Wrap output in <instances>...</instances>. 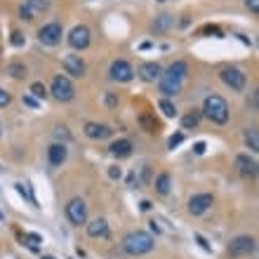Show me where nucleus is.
<instances>
[{
    "mask_svg": "<svg viewBox=\"0 0 259 259\" xmlns=\"http://www.w3.org/2000/svg\"><path fill=\"white\" fill-rule=\"evenodd\" d=\"M245 142L250 146L252 151H259V134H257V127H248L245 132Z\"/></svg>",
    "mask_w": 259,
    "mask_h": 259,
    "instance_id": "obj_25",
    "label": "nucleus"
},
{
    "mask_svg": "<svg viewBox=\"0 0 259 259\" xmlns=\"http://www.w3.org/2000/svg\"><path fill=\"white\" fill-rule=\"evenodd\" d=\"M139 76H142L146 83L161 81V76H163L161 64H158V62H146V64H142V69H139Z\"/></svg>",
    "mask_w": 259,
    "mask_h": 259,
    "instance_id": "obj_17",
    "label": "nucleus"
},
{
    "mask_svg": "<svg viewBox=\"0 0 259 259\" xmlns=\"http://www.w3.org/2000/svg\"><path fill=\"white\" fill-rule=\"evenodd\" d=\"M69 45L73 50H85L89 47V28L87 26H73L71 33H69Z\"/></svg>",
    "mask_w": 259,
    "mask_h": 259,
    "instance_id": "obj_13",
    "label": "nucleus"
},
{
    "mask_svg": "<svg viewBox=\"0 0 259 259\" xmlns=\"http://www.w3.org/2000/svg\"><path fill=\"white\" fill-rule=\"evenodd\" d=\"M85 226H87V236H89V238H104V241H106L108 236H111L108 222L104 219V217H97V219L87 222Z\"/></svg>",
    "mask_w": 259,
    "mask_h": 259,
    "instance_id": "obj_15",
    "label": "nucleus"
},
{
    "mask_svg": "<svg viewBox=\"0 0 259 259\" xmlns=\"http://www.w3.org/2000/svg\"><path fill=\"white\" fill-rule=\"evenodd\" d=\"M108 76H111V81L116 83H130L134 78V69L125 59H116L111 64V69H108Z\"/></svg>",
    "mask_w": 259,
    "mask_h": 259,
    "instance_id": "obj_10",
    "label": "nucleus"
},
{
    "mask_svg": "<svg viewBox=\"0 0 259 259\" xmlns=\"http://www.w3.org/2000/svg\"><path fill=\"white\" fill-rule=\"evenodd\" d=\"M203 151H205V144L198 142V144H196V153H203Z\"/></svg>",
    "mask_w": 259,
    "mask_h": 259,
    "instance_id": "obj_40",
    "label": "nucleus"
},
{
    "mask_svg": "<svg viewBox=\"0 0 259 259\" xmlns=\"http://www.w3.org/2000/svg\"><path fill=\"white\" fill-rule=\"evenodd\" d=\"M12 104V97H9V92H5V89L0 87V108H5Z\"/></svg>",
    "mask_w": 259,
    "mask_h": 259,
    "instance_id": "obj_30",
    "label": "nucleus"
},
{
    "mask_svg": "<svg viewBox=\"0 0 259 259\" xmlns=\"http://www.w3.org/2000/svg\"><path fill=\"white\" fill-rule=\"evenodd\" d=\"M196 241L200 243V248H203V250H210V245L205 243V238H203V236H196Z\"/></svg>",
    "mask_w": 259,
    "mask_h": 259,
    "instance_id": "obj_39",
    "label": "nucleus"
},
{
    "mask_svg": "<svg viewBox=\"0 0 259 259\" xmlns=\"http://www.w3.org/2000/svg\"><path fill=\"white\" fill-rule=\"evenodd\" d=\"M212 205H215V196L212 193H196V196L188 198V212L191 215H205Z\"/></svg>",
    "mask_w": 259,
    "mask_h": 259,
    "instance_id": "obj_11",
    "label": "nucleus"
},
{
    "mask_svg": "<svg viewBox=\"0 0 259 259\" xmlns=\"http://www.w3.org/2000/svg\"><path fill=\"white\" fill-rule=\"evenodd\" d=\"M83 132H85V137H89V139H97V142H101V139H108L111 134H113V130L108 125H101V123H85L83 125Z\"/></svg>",
    "mask_w": 259,
    "mask_h": 259,
    "instance_id": "obj_14",
    "label": "nucleus"
},
{
    "mask_svg": "<svg viewBox=\"0 0 259 259\" xmlns=\"http://www.w3.org/2000/svg\"><path fill=\"white\" fill-rule=\"evenodd\" d=\"M19 17L31 21V19H33V9H31V5H21V7H19Z\"/></svg>",
    "mask_w": 259,
    "mask_h": 259,
    "instance_id": "obj_28",
    "label": "nucleus"
},
{
    "mask_svg": "<svg viewBox=\"0 0 259 259\" xmlns=\"http://www.w3.org/2000/svg\"><path fill=\"white\" fill-rule=\"evenodd\" d=\"M188 73V64L186 62H174L168 66V71H163L161 76V92L163 97H174L181 92V83Z\"/></svg>",
    "mask_w": 259,
    "mask_h": 259,
    "instance_id": "obj_1",
    "label": "nucleus"
},
{
    "mask_svg": "<svg viewBox=\"0 0 259 259\" xmlns=\"http://www.w3.org/2000/svg\"><path fill=\"white\" fill-rule=\"evenodd\" d=\"M31 94H33V97H36V99H45V97H47V94H50V92H47V87H45L43 83H40V81H36V83H33V85H31Z\"/></svg>",
    "mask_w": 259,
    "mask_h": 259,
    "instance_id": "obj_26",
    "label": "nucleus"
},
{
    "mask_svg": "<svg viewBox=\"0 0 259 259\" xmlns=\"http://www.w3.org/2000/svg\"><path fill=\"white\" fill-rule=\"evenodd\" d=\"M17 191L21 193V196H26L33 205H36V198H33V193H31V188H28V184H17Z\"/></svg>",
    "mask_w": 259,
    "mask_h": 259,
    "instance_id": "obj_27",
    "label": "nucleus"
},
{
    "mask_svg": "<svg viewBox=\"0 0 259 259\" xmlns=\"http://www.w3.org/2000/svg\"><path fill=\"white\" fill-rule=\"evenodd\" d=\"M62 66L71 78H83L87 73V64H85V59H83L81 54H66L62 59Z\"/></svg>",
    "mask_w": 259,
    "mask_h": 259,
    "instance_id": "obj_9",
    "label": "nucleus"
},
{
    "mask_svg": "<svg viewBox=\"0 0 259 259\" xmlns=\"http://www.w3.org/2000/svg\"><path fill=\"white\" fill-rule=\"evenodd\" d=\"M24 43H26V40H24L21 33H12V45H14V47H21Z\"/></svg>",
    "mask_w": 259,
    "mask_h": 259,
    "instance_id": "obj_35",
    "label": "nucleus"
},
{
    "mask_svg": "<svg viewBox=\"0 0 259 259\" xmlns=\"http://www.w3.org/2000/svg\"><path fill=\"white\" fill-rule=\"evenodd\" d=\"M0 219H5V217H2V212H0Z\"/></svg>",
    "mask_w": 259,
    "mask_h": 259,
    "instance_id": "obj_42",
    "label": "nucleus"
},
{
    "mask_svg": "<svg viewBox=\"0 0 259 259\" xmlns=\"http://www.w3.org/2000/svg\"><path fill=\"white\" fill-rule=\"evenodd\" d=\"M24 241H31V248L36 250V243H43V238H40L38 233H26V236H24Z\"/></svg>",
    "mask_w": 259,
    "mask_h": 259,
    "instance_id": "obj_32",
    "label": "nucleus"
},
{
    "mask_svg": "<svg viewBox=\"0 0 259 259\" xmlns=\"http://www.w3.org/2000/svg\"><path fill=\"white\" fill-rule=\"evenodd\" d=\"M181 142H184V134H172L170 142H168V146H170V149H174V146H179Z\"/></svg>",
    "mask_w": 259,
    "mask_h": 259,
    "instance_id": "obj_33",
    "label": "nucleus"
},
{
    "mask_svg": "<svg viewBox=\"0 0 259 259\" xmlns=\"http://www.w3.org/2000/svg\"><path fill=\"white\" fill-rule=\"evenodd\" d=\"M62 36H64V28L59 21H50V24H45L40 31H38V40L47 47H54V45L62 43Z\"/></svg>",
    "mask_w": 259,
    "mask_h": 259,
    "instance_id": "obj_8",
    "label": "nucleus"
},
{
    "mask_svg": "<svg viewBox=\"0 0 259 259\" xmlns=\"http://www.w3.org/2000/svg\"><path fill=\"white\" fill-rule=\"evenodd\" d=\"M236 168H238V172L243 177H257V161L250 158V156H245V153L236 156Z\"/></svg>",
    "mask_w": 259,
    "mask_h": 259,
    "instance_id": "obj_16",
    "label": "nucleus"
},
{
    "mask_svg": "<svg viewBox=\"0 0 259 259\" xmlns=\"http://www.w3.org/2000/svg\"><path fill=\"white\" fill-rule=\"evenodd\" d=\"M153 245H156L153 243V236L146 231H132L123 238V250L127 255H132V257H142L146 252H151Z\"/></svg>",
    "mask_w": 259,
    "mask_h": 259,
    "instance_id": "obj_2",
    "label": "nucleus"
},
{
    "mask_svg": "<svg viewBox=\"0 0 259 259\" xmlns=\"http://www.w3.org/2000/svg\"><path fill=\"white\" fill-rule=\"evenodd\" d=\"M170 186H172V177L168 172H163V174L156 177V191H158V193H163V196L170 193Z\"/></svg>",
    "mask_w": 259,
    "mask_h": 259,
    "instance_id": "obj_21",
    "label": "nucleus"
},
{
    "mask_svg": "<svg viewBox=\"0 0 259 259\" xmlns=\"http://www.w3.org/2000/svg\"><path fill=\"white\" fill-rule=\"evenodd\" d=\"M139 125H142L144 132H149V134H156L161 130V123H158L151 113H142V116H139Z\"/></svg>",
    "mask_w": 259,
    "mask_h": 259,
    "instance_id": "obj_20",
    "label": "nucleus"
},
{
    "mask_svg": "<svg viewBox=\"0 0 259 259\" xmlns=\"http://www.w3.org/2000/svg\"><path fill=\"white\" fill-rule=\"evenodd\" d=\"M54 134H57V137H62V139H71V132H69V130H66L64 125H57V127H54Z\"/></svg>",
    "mask_w": 259,
    "mask_h": 259,
    "instance_id": "obj_31",
    "label": "nucleus"
},
{
    "mask_svg": "<svg viewBox=\"0 0 259 259\" xmlns=\"http://www.w3.org/2000/svg\"><path fill=\"white\" fill-rule=\"evenodd\" d=\"M50 94H52L57 101H71V99L76 97V89H73V83L69 81L66 76H54Z\"/></svg>",
    "mask_w": 259,
    "mask_h": 259,
    "instance_id": "obj_5",
    "label": "nucleus"
},
{
    "mask_svg": "<svg viewBox=\"0 0 259 259\" xmlns=\"http://www.w3.org/2000/svg\"><path fill=\"white\" fill-rule=\"evenodd\" d=\"M257 250V241L255 236H236L231 243H229V255L231 257H250Z\"/></svg>",
    "mask_w": 259,
    "mask_h": 259,
    "instance_id": "obj_4",
    "label": "nucleus"
},
{
    "mask_svg": "<svg viewBox=\"0 0 259 259\" xmlns=\"http://www.w3.org/2000/svg\"><path fill=\"white\" fill-rule=\"evenodd\" d=\"M24 104H26V106H33V108L38 106V101L33 97H24Z\"/></svg>",
    "mask_w": 259,
    "mask_h": 259,
    "instance_id": "obj_38",
    "label": "nucleus"
},
{
    "mask_svg": "<svg viewBox=\"0 0 259 259\" xmlns=\"http://www.w3.org/2000/svg\"><path fill=\"white\" fill-rule=\"evenodd\" d=\"M28 5H33L38 9H47L50 7V0H28Z\"/></svg>",
    "mask_w": 259,
    "mask_h": 259,
    "instance_id": "obj_34",
    "label": "nucleus"
},
{
    "mask_svg": "<svg viewBox=\"0 0 259 259\" xmlns=\"http://www.w3.org/2000/svg\"><path fill=\"white\" fill-rule=\"evenodd\" d=\"M7 73H9V78L21 81V78H26V66L21 62H12V64H7Z\"/></svg>",
    "mask_w": 259,
    "mask_h": 259,
    "instance_id": "obj_22",
    "label": "nucleus"
},
{
    "mask_svg": "<svg viewBox=\"0 0 259 259\" xmlns=\"http://www.w3.org/2000/svg\"><path fill=\"white\" fill-rule=\"evenodd\" d=\"M245 5L252 9V14H257L259 12V0H245Z\"/></svg>",
    "mask_w": 259,
    "mask_h": 259,
    "instance_id": "obj_36",
    "label": "nucleus"
},
{
    "mask_svg": "<svg viewBox=\"0 0 259 259\" xmlns=\"http://www.w3.org/2000/svg\"><path fill=\"white\" fill-rule=\"evenodd\" d=\"M69 158V149H66V144L64 142H54L50 144V149H47V161L52 168H62L64 163Z\"/></svg>",
    "mask_w": 259,
    "mask_h": 259,
    "instance_id": "obj_12",
    "label": "nucleus"
},
{
    "mask_svg": "<svg viewBox=\"0 0 259 259\" xmlns=\"http://www.w3.org/2000/svg\"><path fill=\"white\" fill-rule=\"evenodd\" d=\"M0 137H2V123H0Z\"/></svg>",
    "mask_w": 259,
    "mask_h": 259,
    "instance_id": "obj_41",
    "label": "nucleus"
},
{
    "mask_svg": "<svg viewBox=\"0 0 259 259\" xmlns=\"http://www.w3.org/2000/svg\"><path fill=\"white\" fill-rule=\"evenodd\" d=\"M66 217L73 226H81V224H87V205L83 198H71L66 203Z\"/></svg>",
    "mask_w": 259,
    "mask_h": 259,
    "instance_id": "obj_7",
    "label": "nucleus"
},
{
    "mask_svg": "<svg viewBox=\"0 0 259 259\" xmlns=\"http://www.w3.org/2000/svg\"><path fill=\"white\" fill-rule=\"evenodd\" d=\"M43 259H54V257H43Z\"/></svg>",
    "mask_w": 259,
    "mask_h": 259,
    "instance_id": "obj_43",
    "label": "nucleus"
},
{
    "mask_svg": "<svg viewBox=\"0 0 259 259\" xmlns=\"http://www.w3.org/2000/svg\"><path fill=\"white\" fill-rule=\"evenodd\" d=\"M219 78H222L224 85L231 87L233 92H243V89H245V83H248L245 73H243L241 69H236V66H226V69H222V71H219Z\"/></svg>",
    "mask_w": 259,
    "mask_h": 259,
    "instance_id": "obj_6",
    "label": "nucleus"
},
{
    "mask_svg": "<svg viewBox=\"0 0 259 259\" xmlns=\"http://www.w3.org/2000/svg\"><path fill=\"white\" fill-rule=\"evenodd\" d=\"M161 2H163V0H161Z\"/></svg>",
    "mask_w": 259,
    "mask_h": 259,
    "instance_id": "obj_44",
    "label": "nucleus"
},
{
    "mask_svg": "<svg viewBox=\"0 0 259 259\" xmlns=\"http://www.w3.org/2000/svg\"><path fill=\"white\" fill-rule=\"evenodd\" d=\"M203 116L207 120H212L217 125H224V123H229V116H231V111H229V104H226V99H222L219 94H210L205 99V104H203Z\"/></svg>",
    "mask_w": 259,
    "mask_h": 259,
    "instance_id": "obj_3",
    "label": "nucleus"
},
{
    "mask_svg": "<svg viewBox=\"0 0 259 259\" xmlns=\"http://www.w3.org/2000/svg\"><path fill=\"white\" fill-rule=\"evenodd\" d=\"M108 151L116 158H127V156H132V142L130 139H118V142H113L108 146Z\"/></svg>",
    "mask_w": 259,
    "mask_h": 259,
    "instance_id": "obj_19",
    "label": "nucleus"
},
{
    "mask_svg": "<svg viewBox=\"0 0 259 259\" xmlns=\"http://www.w3.org/2000/svg\"><path fill=\"white\" fill-rule=\"evenodd\" d=\"M104 101H106L108 108H116L118 106V97L113 94V92H106V94H104Z\"/></svg>",
    "mask_w": 259,
    "mask_h": 259,
    "instance_id": "obj_29",
    "label": "nucleus"
},
{
    "mask_svg": "<svg viewBox=\"0 0 259 259\" xmlns=\"http://www.w3.org/2000/svg\"><path fill=\"white\" fill-rule=\"evenodd\" d=\"M120 174H123L120 168H111V170H108V177H111V179H120Z\"/></svg>",
    "mask_w": 259,
    "mask_h": 259,
    "instance_id": "obj_37",
    "label": "nucleus"
},
{
    "mask_svg": "<svg viewBox=\"0 0 259 259\" xmlns=\"http://www.w3.org/2000/svg\"><path fill=\"white\" fill-rule=\"evenodd\" d=\"M158 108L163 111L165 118H177V108H174V104H172L170 99H161V101H158Z\"/></svg>",
    "mask_w": 259,
    "mask_h": 259,
    "instance_id": "obj_24",
    "label": "nucleus"
},
{
    "mask_svg": "<svg viewBox=\"0 0 259 259\" xmlns=\"http://www.w3.org/2000/svg\"><path fill=\"white\" fill-rule=\"evenodd\" d=\"M198 123H200V111H191V113H186V116L181 118L184 130H196Z\"/></svg>",
    "mask_w": 259,
    "mask_h": 259,
    "instance_id": "obj_23",
    "label": "nucleus"
},
{
    "mask_svg": "<svg viewBox=\"0 0 259 259\" xmlns=\"http://www.w3.org/2000/svg\"><path fill=\"white\" fill-rule=\"evenodd\" d=\"M172 24H174V17L168 14V12H163V14H158L151 21V33H168L172 28Z\"/></svg>",
    "mask_w": 259,
    "mask_h": 259,
    "instance_id": "obj_18",
    "label": "nucleus"
}]
</instances>
